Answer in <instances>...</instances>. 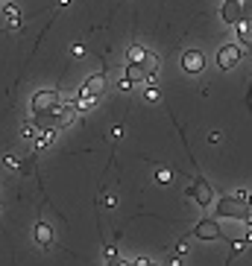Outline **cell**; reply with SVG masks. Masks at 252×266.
Returning <instances> with one entry per match:
<instances>
[{
  "label": "cell",
  "mask_w": 252,
  "mask_h": 266,
  "mask_svg": "<svg viewBox=\"0 0 252 266\" xmlns=\"http://www.w3.org/2000/svg\"><path fill=\"white\" fill-rule=\"evenodd\" d=\"M214 211H217V216H226V219H249L252 205H246V199H240V196H223Z\"/></svg>",
  "instance_id": "6da1fadb"
},
{
  "label": "cell",
  "mask_w": 252,
  "mask_h": 266,
  "mask_svg": "<svg viewBox=\"0 0 252 266\" xmlns=\"http://www.w3.org/2000/svg\"><path fill=\"white\" fill-rule=\"evenodd\" d=\"M126 79L132 85H144L147 79H150V73H147V67H144V62H129L126 65Z\"/></svg>",
  "instance_id": "ba28073f"
},
{
  "label": "cell",
  "mask_w": 252,
  "mask_h": 266,
  "mask_svg": "<svg viewBox=\"0 0 252 266\" xmlns=\"http://www.w3.org/2000/svg\"><path fill=\"white\" fill-rule=\"evenodd\" d=\"M129 88H132V82H129V79L123 76V79H120V82H118V91H129Z\"/></svg>",
  "instance_id": "e0dca14e"
},
{
  "label": "cell",
  "mask_w": 252,
  "mask_h": 266,
  "mask_svg": "<svg viewBox=\"0 0 252 266\" xmlns=\"http://www.w3.org/2000/svg\"><path fill=\"white\" fill-rule=\"evenodd\" d=\"M30 108H33V114H50V111L59 108V94H56L53 88L35 91L33 100H30Z\"/></svg>",
  "instance_id": "7a4b0ae2"
},
{
  "label": "cell",
  "mask_w": 252,
  "mask_h": 266,
  "mask_svg": "<svg viewBox=\"0 0 252 266\" xmlns=\"http://www.w3.org/2000/svg\"><path fill=\"white\" fill-rule=\"evenodd\" d=\"M249 240H252V231H249Z\"/></svg>",
  "instance_id": "ffe728a7"
},
{
  "label": "cell",
  "mask_w": 252,
  "mask_h": 266,
  "mask_svg": "<svg viewBox=\"0 0 252 266\" xmlns=\"http://www.w3.org/2000/svg\"><path fill=\"white\" fill-rule=\"evenodd\" d=\"M144 67H147V73H150V76H155V73H158V56L147 50V56H144Z\"/></svg>",
  "instance_id": "8fae6325"
},
{
  "label": "cell",
  "mask_w": 252,
  "mask_h": 266,
  "mask_svg": "<svg viewBox=\"0 0 252 266\" xmlns=\"http://www.w3.org/2000/svg\"><path fill=\"white\" fill-rule=\"evenodd\" d=\"M53 240H56L53 225H50V222H38V225H35V243H38L41 249H50Z\"/></svg>",
  "instance_id": "30bf717a"
},
{
  "label": "cell",
  "mask_w": 252,
  "mask_h": 266,
  "mask_svg": "<svg viewBox=\"0 0 252 266\" xmlns=\"http://www.w3.org/2000/svg\"><path fill=\"white\" fill-rule=\"evenodd\" d=\"M144 94H147V100H158V88H155V85L144 88Z\"/></svg>",
  "instance_id": "9a60e30c"
},
{
  "label": "cell",
  "mask_w": 252,
  "mask_h": 266,
  "mask_svg": "<svg viewBox=\"0 0 252 266\" xmlns=\"http://www.w3.org/2000/svg\"><path fill=\"white\" fill-rule=\"evenodd\" d=\"M194 234H197L200 240H217L223 231H220V225L214 222V219H200L197 228H194Z\"/></svg>",
  "instance_id": "52a82bcc"
},
{
  "label": "cell",
  "mask_w": 252,
  "mask_h": 266,
  "mask_svg": "<svg viewBox=\"0 0 252 266\" xmlns=\"http://www.w3.org/2000/svg\"><path fill=\"white\" fill-rule=\"evenodd\" d=\"M208 144H211V147H214V144H220V132H211V135H208Z\"/></svg>",
  "instance_id": "d6986e66"
},
{
  "label": "cell",
  "mask_w": 252,
  "mask_h": 266,
  "mask_svg": "<svg viewBox=\"0 0 252 266\" xmlns=\"http://www.w3.org/2000/svg\"><path fill=\"white\" fill-rule=\"evenodd\" d=\"M170 179H173V173H170V170H164V167L155 173V182H158V184H170Z\"/></svg>",
  "instance_id": "4fadbf2b"
},
{
  "label": "cell",
  "mask_w": 252,
  "mask_h": 266,
  "mask_svg": "<svg viewBox=\"0 0 252 266\" xmlns=\"http://www.w3.org/2000/svg\"><path fill=\"white\" fill-rule=\"evenodd\" d=\"M6 18H9V21L18 27V6H6Z\"/></svg>",
  "instance_id": "5bb4252c"
},
{
  "label": "cell",
  "mask_w": 252,
  "mask_h": 266,
  "mask_svg": "<svg viewBox=\"0 0 252 266\" xmlns=\"http://www.w3.org/2000/svg\"><path fill=\"white\" fill-rule=\"evenodd\" d=\"M182 67H185V73H200L202 67H205V59H202L200 50H188L182 56Z\"/></svg>",
  "instance_id": "9c48e42d"
},
{
  "label": "cell",
  "mask_w": 252,
  "mask_h": 266,
  "mask_svg": "<svg viewBox=\"0 0 252 266\" xmlns=\"http://www.w3.org/2000/svg\"><path fill=\"white\" fill-rule=\"evenodd\" d=\"M144 56H147V50H144V47H138V44H132V47H129V62H144Z\"/></svg>",
  "instance_id": "7c38bea8"
},
{
  "label": "cell",
  "mask_w": 252,
  "mask_h": 266,
  "mask_svg": "<svg viewBox=\"0 0 252 266\" xmlns=\"http://www.w3.org/2000/svg\"><path fill=\"white\" fill-rule=\"evenodd\" d=\"M188 196L197 202V205H202V208H208L211 202H214V190H211V184L205 182V179H197V182L188 187Z\"/></svg>",
  "instance_id": "3957f363"
},
{
  "label": "cell",
  "mask_w": 252,
  "mask_h": 266,
  "mask_svg": "<svg viewBox=\"0 0 252 266\" xmlns=\"http://www.w3.org/2000/svg\"><path fill=\"white\" fill-rule=\"evenodd\" d=\"M21 135H24L27 141H33V138H35V126H24V129H21Z\"/></svg>",
  "instance_id": "2e32d148"
},
{
  "label": "cell",
  "mask_w": 252,
  "mask_h": 266,
  "mask_svg": "<svg viewBox=\"0 0 252 266\" xmlns=\"http://www.w3.org/2000/svg\"><path fill=\"white\" fill-rule=\"evenodd\" d=\"M106 88H109L106 76H103V73H97V76H91V79L82 85V91H79V94H85V97H94V100H100L103 94H106Z\"/></svg>",
  "instance_id": "8992f818"
},
{
  "label": "cell",
  "mask_w": 252,
  "mask_h": 266,
  "mask_svg": "<svg viewBox=\"0 0 252 266\" xmlns=\"http://www.w3.org/2000/svg\"><path fill=\"white\" fill-rule=\"evenodd\" d=\"M220 15H223V21H226L229 27H237V24L243 21V3H240V0H226L223 9H220Z\"/></svg>",
  "instance_id": "5b68a950"
},
{
  "label": "cell",
  "mask_w": 252,
  "mask_h": 266,
  "mask_svg": "<svg viewBox=\"0 0 252 266\" xmlns=\"http://www.w3.org/2000/svg\"><path fill=\"white\" fill-rule=\"evenodd\" d=\"M232 249H235V254H237V251L246 249V243H243V240H232Z\"/></svg>",
  "instance_id": "ac0fdd59"
},
{
  "label": "cell",
  "mask_w": 252,
  "mask_h": 266,
  "mask_svg": "<svg viewBox=\"0 0 252 266\" xmlns=\"http://www.w3.org/2000/svg\"><path fill=\"white\" fill-rule=\"evenodd\" d=\"M240 56H243V50L237 44H223L217 50V67L220 70H232V67H237Z\"/></svg>",
  "instance_id": "277c9868"
}]
</instances>
